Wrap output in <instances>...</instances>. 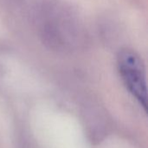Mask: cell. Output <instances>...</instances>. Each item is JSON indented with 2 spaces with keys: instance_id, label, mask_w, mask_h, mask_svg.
Returning <instances> with one entry per match:
<instances>
[{
  "instance_id": "cell-1",
  "label": "cell",
  "mask_w": 148,
  "mask_h": 148,
  "mask_svg": "<svg viewBox=\"0 0 148 148\" xmlns=\"http://www.w3.org/2000/svg\"><path fill=\"white\" fill-rule=\"evenodd\" d=\"M120 74L129 90L140 104L147 109V81L144 65L140 56L129 49L122 50L118 55Z\"/></svg>"
}]
</instances>
